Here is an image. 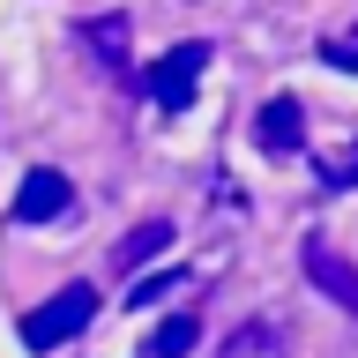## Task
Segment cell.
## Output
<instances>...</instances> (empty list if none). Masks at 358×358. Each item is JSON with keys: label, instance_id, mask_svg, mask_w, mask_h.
Returning <instances> with one entry per match:
<instances>
[{"label": "cell", "instance_id": "6da1fadb", "mask_svg": "<svg viewBox=\"0 0 358 358\" xmlns=\"http://www.w3.org/2000/svg\"><path fill=\"white\" fill-rule=\"evenodd\" d=\"M90 321H97V291L67 284V291H52L38 313H22V343H30V351H60L67 336H83Z\"/></svg>", "mask_w": 358, "mask_h": 358}, {"label": "cell", "instance_id": "7a4b0ae2", "mask_svg": "<svg viewBox=\"0 0 358 358\" xmlns=\"http://www.w3.org/2000/svg\"><path fill=\"white\" fill-rule=\"evenodd\" d=\"M201 67H209V45H172L164 60H150V75H142V97H150L157 112H187L194 105V83H201Z\"/></svg>", "mask_w": 358, "mask_h": 358}, {"label": "cell", "instance_id": "3957f363", "mask_svg": "<svg viewBox=\"0 0 358 358\" xmlns=\"http://www.w3.org/2000/svg\"><path fill=\"white\" fill-rule=\"evenodd\" d=\"M299 268H306V284L321 291V299H336V306L358 321V262L336 239H306V246H299Z\"/></svg>", "mask_w": 358, "mask_h": 358}, {"label": "cell", "instance_id": "277c9868", "mask_svg": "<svg viewBox=\"0 0 358 358\" xmlns=\"http://www.w3.org/2000/svg\"><path fill=\"white\" fill-rule=\"evenodd\" d=\"M67 201H75V179L38 164V172H22V187H15V224H52V217H67Z\"/></svg>", "mask_w": 358, "mask_h": 358}, {"label": "cell", "instance_id": "5b68a950", "mask_svg": "<svg viewBox=\"0 0 358 358\" xmlns=\"http://www.w3.org/2000/svg\"><path fill=\"white\" fill-rule=\"evenodd\" d=\"M254 134H262L268 157H299L306 150V112H299V97H268V105L254 112Z\"/></svg>", "mask_w": 358, "mask_h": 358}, {"label": "cell", "instance_id": "8992f818", "mask_svg": "<svg viewBox=\"0 0 358 358\" xmlns=\"http://www.w3.org/2000/svg\"><path fill=\"white\" fill-rule=\"evenodd\" d=\"M172 239H179V231H172V224H164V217H150V224H134L127 239L112 246V268H120V276H134V268H150V262H164V254H172Z\"/></svg>", "mask_w": 358, "mask_h": 358}, {"label": "cell", "instance_id": "52a82bcc", "mask_svg": "<svg viewBox=\"0 0 358 358\" xmlns=\"http://www.w3.org/2000/svg\"><path fill=\"white\" fill-rule=\"evenodd\" d=\"M75 38L97 45V60H105L112 83H134V67H127V15H97V22H75Z\"/></svg>", "mask_w": 358, "mask_h": 358}, {"label": "cell", "instance_id": "ba28073f", "mask_svg": "<svg viewBox=\"0 0 358 358\" xmlns=\"http://www.w3.org/2000/svg\"><path fill=\"white\" fill-rule=\"evenodd\" d=\"M201 343V313H172V321H157V336L142 343V358H187Z\"/></svg>", "mask_w": 358, "mask_h": 358}, {"label": "cell", "instance_id": "9c48e42d", "mask_svg": "<svg viewBox=\"0 0 358 358\" xmlns=\"http://www.w3.org/2000/svg\"><path fill=\"white\" fill-rule=\"evenodd\" d=\"M217 358H284V336L268 329V321H239V329L224 336Z\"/></svg>", "mask_w": 358, "mask_h": 358}, {"label": "cell", "instance_id": "30bf717a", "mask_svg": "<svg viewBox=\"0 0 358 358\" xmlns=\"http://www.w3.org/2000/svg\"><path fill=\"white\" fill-rule=\"evenodd\" d=\"M179 284H187V268H157V276H134V299H127V306H164Z\"/></svg>", "mask_w": 358, "mask_h": 358}, {"label": "cell", "instance_id": "8fae6325", "mask_svg": "<svg viewBox=\"0 0 358 358\" xmlns=\"http://www.w3.org/2000/svg\"><path fill=\"white\" fill-rule=\"evenodd\" d=\"M313 179H321V187H358V142L343 157H329V164H313Z\"/></svg>", "mask_w": 358, "mask_h": 358}, {"label": "cell", "instance_id": "7c38bea8", "mask_svg": "<svg viewBox=\"0 0 358 358\" xmlns=\"http://www.w3.org/2000/svg\"><path fill=\"white\" fill-rule=\"evenodd\" d=\"M321 60L343 67V75H358V38H329V45H321Z\"/></svg>", "mask_w": 358, "mask_h": 358}]
</instances>
